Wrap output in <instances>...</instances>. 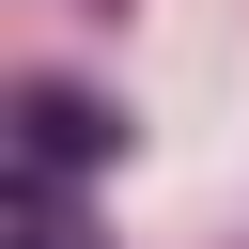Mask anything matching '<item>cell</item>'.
I'll return each mask as SVG.
<instances>
[{
    "instance_id": "1",
    "label": "cell",
    "mask_w": 249,
    "mask_h": 249,
    "mask_svg": "<svg viewBox=\"0 0 249 249\" xmlns=\"http://www.w3.org/2000/svg\"><path fill=\"white\" fill-rule=\"evenodd\" d=\"M78 156H109L93 93H31V171H78Z\"/></svg>"
}]
</instances>
